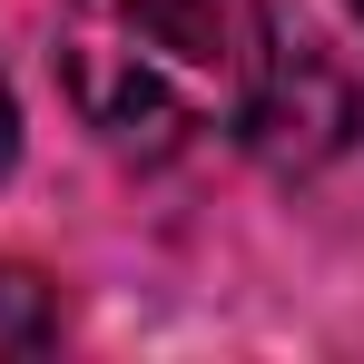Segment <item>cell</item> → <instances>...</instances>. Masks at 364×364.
Returning <instances> with one entry per match:
<instances>
[{
	"instance_id": "7a4b0ae2",
	"label": "cell",
	"mask_w": 364,
	"mask_h": 364,
	"mask_svg": "<svg viewBox=\"0 0 364 364\" xmlns=\"http://www.w3.org/2000/svg\"><path fill=\"white\" fill-rule=\"evenodd\" d=\"M246 148L266 158V168H325L335 148H355L364 128V99L345 60L325 50V40H266V69H256V89H246Z\"/></svg>"
},
{
	"instance_id": "3957f363",
	"label": "cell",
	"mask_w": 364,
	"mask_h": 364,
	"mask_svg": "<svg viewBox=\"0 0 364 364\" xmlns=\"http://www.w3.org/2000/svg\"><path fill=\"white\" fill-rule=\"evenodd\" d=\"M50 335H60V296H50L30 266L0 256V355H40Z\"/></svg>"
},
{
	"instance_id": "5b68a950",
	"label": "cell",
	"mask_w": 364,
	"mask_h": 364,
	"mask_svg": "<svg viewBox=\"0 0 364 364\" xmlns=\"http://www.w3.org/2000/svg\"><path fill=\"white\" fill-rule=\"evenodd\" d=\"M355 10H364V0H355Z\"/></svg>"
},
{
	"instance_id": "277c9868",
	"label": "cell",
	"mask_w": 364,
	"mask_h": 364,
	"mask_svg": "<svg viewBox=\"0 0 364 364\" xmlns=\"http://www.w3.org/2000/svg\"><path fill=\"white\" fill-rule=\"evenodd\" d=\"M20 158V99H10V79H0V168Z\"/></svg>"
},
{
	"instance_id": "6da1fadb",
	"label": "cell",
	"mask_w": 364,
	"mask_h": 364,
	"mask_svg": "<svg viewBox=\"0 0 364 364\" xmlns=\"http://www.w3.org/2000/svg\"><path fill=\"white\" fill-rule=\"evenodd\" d=\"M266 0H69L60 89L128 158H168L207 128L246 119L266 69Z\"/></svg>"
}]
</instances>
